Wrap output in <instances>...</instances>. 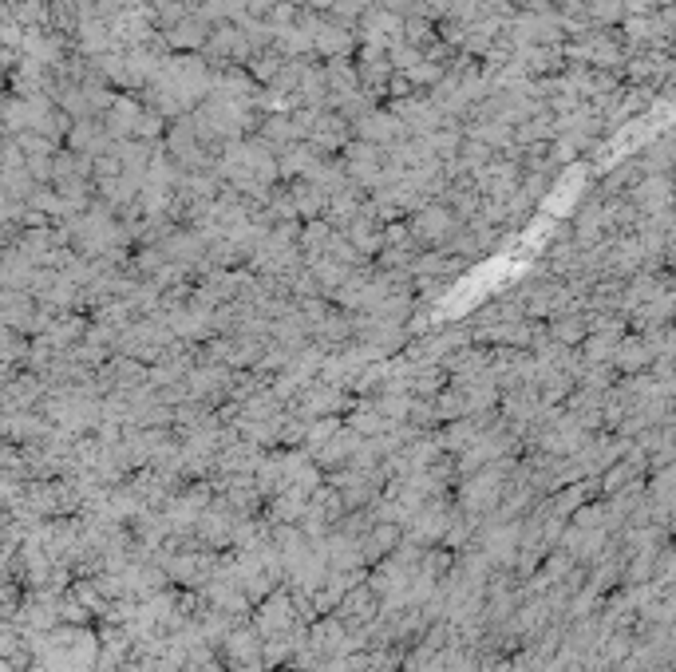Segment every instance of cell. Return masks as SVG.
Wrapping results in <instances>:
<instances>
[{"mask_svg": "<svg viewBox=\"0 0 676 672\" xmlns=\"http://www.w3.org/2000/svg\"><path fill=\"white\" fill-rule=\"evenodd\" d=\"M254 625L261 637H285V633H293V629L301 625V613H297V605H293V597H289V586L273 589V593L257 605Z\"/></svg>", "mask_w": 676, "mask_h": 672, "instance_id": "1", "label": "cell"}, {"mask_svg": "<svg viewBox=\"0 0 676 672\" xmlns=\"http://www.w3.org/2000/svg\"><path fill=\"white\" fill-rule=\"evenodd\" d=\"M261 649H265V637L257 633V625H234L230 637L222 641V661L226 669H246V665H261Z\"/></svg>", "mask_w": 676, "mask_h": 672, "instance_id": "2", "label": "cell"}, {"mask_svg": "<svg viewBox=\"0 0 676 672\" xmlns=\"http://www.w3.org/2000/svg\"><path fill=\"white\" fill-rule=\"evenodd\" d=\"M400 542H404V526H396V522H376V526L360 538V546H364V562H368V566L384 562V558H388Z\"/></svg>", "mask_w": 676, "mask_h": 672, "instance_id": "3", "label": "cell"}]
</instances>
